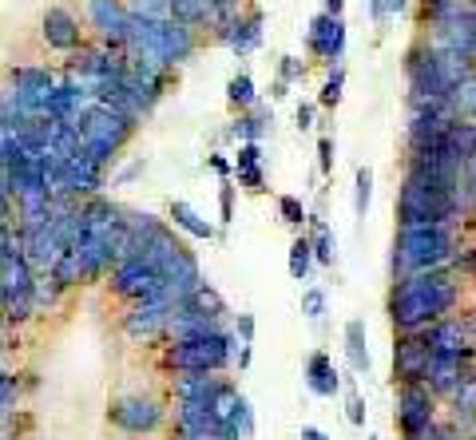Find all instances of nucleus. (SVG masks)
<instances>
[{
    "label": "nucleus",
    "instance_id": "nucleus-1",
    "mask_svg": "<svg viewBox=\"0 0 476 440\" xmlns=\"http://www.w3.org/2000/svg\"><path fill=\"white\" fill-rule=\"evenodd\" d=\"M461 306V278L453 266L401 278L389 293V322L397 334H425L429 326L445 322Z\"/></svg>",
    "mask_w": 476,
    "mask_h": 440
},
{
    "label": "nucleus",
    "instance_id": "nucleus-2",
    "mask_svg": "<svg viewBox=\"0 0 476 440\" xmlns=\"http://www.w3.org/2000/svg\"><path fill=\"white\" fill-rule=\"evenodd\" d=\"M461 187H448L417 171H405L397 190V231L405 226H456L461 223Z\"/></svg>",
    "mask_w": 476,
    "mask_h": 440
},
{
    "label": "nucleus",
    "instance_id": "nucleus-3",
    "mask_svg": "<svg viewBox=\"0 0 476 440\" xmlns=\"http://www.w3.org/2000/svg\"><path fill=\"white\" fill-rule=\"evenodd\" d=\"M461 254V234L456 226H405L393 238V274L413 278V274L445 270Z\"/></svg>",
    "mask_w": 476,
    "mask_h": 440
},
{
    "label": "nucleus",
    "instance_id": "nucleus-4",
    "mask_svg": "<svg viewBox=\"0 0 476 440\" xmlns=\"http://www.w3.org/2000/svg\"><path fill=\"white\" fill-rule=\"evenodd\" d=\"M76 127L84 131V155L88 159H96L99 167H112V163L119 159V151H123V143L132 140L140 123H132L123 112H115V107L104 104V99H96Z\"/></svg>",
    "mask_w": 476,
    "mask_h": 440
},
{
    "label": "nucleus",
    "instance_id": "nucleus-5",
    "mask_svg": "<svg viewBox=\"0 0 476 440\" xmlns=\"http://www.w3.org/2000/svg\"><path fill=\"white\" fill-rule=\"evenodd\" d=\"M405 80H409V107H445L448 104V80L437 60V48L429 40H417L405 52Z\"/></svg>",
    "mask_w": 476,
    "mask_h": 440
},
{
    "label": "nucleus",
    "instance_id": "nucleus-6",
    "mask_svg": "<svg viewBox=\"0 0 476 440\" xmlns=\"http://www.w3.org/2000/svg\"><path fill=\"white\" fill-rule=\"evenodd\" d=\"M234 361V337L226 334H210L199 342H175L163 353V365L175 373H223Z\"/></svg>",
    "mask_w": 476,
    "mask_h": 440
},
{
    "label": "nucleus",
    "instance_id": "nucleus-7",
    "mask_svg": "<svg viewBox=\"0 0 476 440\" xmlns=\"http://www.w3.org/2000/svg\"><path fill=\"white\" fill-rule=\"evenodd\" d=\"M397 428L405 440H429L437 433V393L429 385H397Z\"/></svg>",
    "mask_w": 476,
    "mask_h": 440
},
{
    "label": "nucleus",
    "instance_id": "nucleus-8",
    "mask_svg": "<svg viewBox=\"0 0 476 440\" xmlns=\"http://www.w3.org/2000/svg\"><path fill=\"white\" fill-rule=\"evenodd\" d=\"M36 278L32 262L24 254L0 258V293H4V314L8 322H29L36 314Z\"/></svg>",
    "mask_w": 476,
    "mask_h": 440
},
{
    "label": "nucleus",
    "instance_id": "nucleus-9",
    "mask_svg": "<svg viewBox=\"0 0 476 440\" xmlns=\"http://www.w3.org/2000/svg\"><path fill=\"white\" fill-rule=\"evenodd\" d=\"M112 290L123 301L140 306V301L167 298V278H163V270H159V266H151L148 258H123L112 270Z\"/></svg>",
    "mask_w": 476,
    "mask_h": 440
},
{
    "label": "nucleus",
    "instance_id": "nucleus-10",
    "mask_svg": "<svg viewBox=\"0 0 476 440\" xmlns=\"http://www.w3.org/2000/svg\"><path fill=\"white\" fill-rule=\"evenodd\" d=\"M56 88H60L56 72L44 68V63H16V68L8 72V91L21 99V107L29 115H44V112H48Z\"/></svg>",
    "mask_w": 476,
    "mask_h": 440
},
{
    "label": "nucleus",
    "instance_id": "nucleus-11",
    "mask_svg": "<svg viewBox=\"0 0 476 440\" xmlns=\"http://www.w3.org/2000/svg\"><path fill=\"white\" fill-rule=\"evenodd\" d=\"M84 21L96 32V40L107 44V48H127V40H132L135 16L127 0H84Z\"/></svg>",
    "mask_w": 476,
    "mask_h": 440
},
{
    "label": "nucleus",
    "instance_id": "nucleus-12",
    "mask_svg": "<svg viewBox=\"0 0 476 440\" xmlns=\"http://www.w3.org/2000/svg\"><path fill=\"white\" fill-rule=\"evenodd\" d=\"M107 420L115 428L132 436H143V433H155L163 425V405L155 397H143V393H132V397H115L112 409H107Z\"/></svg>",
    "mask_w": 476,
    "mask_h": 440
},
{
    "label": "nucleus",
    "instance_id": "nucleus-13",
    "mask_svg": "<svg viewBox=\"0 0 476 440\" xmlns=\"http://www.w3.org/2000/svg\"><path fill=\"white\" fill-rule=\"evenodd\" d=\"M262 24H267V13H262V8H254V4L234 8V13L223 21V29L215 32V40L223 44V48H231L234 56H246V52H254L262 44Z\"/></svg>",
    "mask_w": 476,
    "mask_h": 440
},
{
    "label": "nucleus",
    "instance_id": "nucleus-14",
    "mask_svg": "<svg viewBox=\"0 0 476 440\" xmlns=\"http://www.w3.org/2000/svg\"><path fill=\"white\" fill-rule=\"evenodd\" d=\"M175 306L179 301L171 298H155V301H140L123 314V334L132 342H155V337H167V326L175 317Z\"/></svg>",
    "mask_w": 476,
    "mask_h": 440
},
{
    "label": "nucleus",
    "instance_id": "nucleus-15",
    "mask_svg": "<svg viewBox=\"0 0 476 440\" xmlns=\"http://www.w3.org/2000/svg\"><path fill=\"white\" fill-rule=\"evenodd\" d=\"M429 365H433V350L425 345V337L397 334V345H393V381L397 385H425Z\"/></svg>",
    "mask_w": 476,
    "mask_h": 440
},
{
    "label": "nucleus",
    "instance_id": "nucleus-16",
    "mask_svg": "<svg viewBox=\"0 0 476 440\" xmlns=\"http://www.w3.org/2000/svg\"><path fill=\"white\" fill-rule=\"evenodd\" d=\"M40 36H44V44H48L52 52H64V56H76L80 48H88L84 29H80V16L72 13V8H64V4H52L48 13H44Z\"/></svg>",
    "mask_w": 476,
    "mask_h": 440
},
{
    "label": "nucleus",
    "instance_id": "nucleus-17",
    "mask_svg": "<svg viewBox=\"0 0 476 440\" xmlns=\"http://www.w3.org/2000/svg\"><path fill=\"white\" fill-rule=\"evenodd\" d=\"M306 48H310V56H318L322 63H334L337 68V60H342V52H345V21L342 16L318 13L314 21H310Z\"/></svg>",
    "mask_w": 476,
    "mask_h": 440
},
{
    "label": "nucleus",
    "instance_id": "nucleus-18",
    "mask_svg": "<svg viewBox=\"0 0 476 440\" xmlns=\"http://www.w3.org/2000/svg\"><path fill=\"white\" fill-rule=\"evenodd\" d=\"M24 234V258L32 262V270L36 274H52L56 270V262L64 258V238L56 231V223H48V226H40V231H21Z\"/></svg>",
    "mask_w": 476,
    "mask_h": 440
},
{
    "label": "nucleus",
    "instance_id": "nucleus-19",
    "mask_svg": "<svg viewBox=\"0 0 476 440\" xmlns=\"http://www.w3.org/2000/svg\"><path fill=\"white\" fill-rule=\"evenodd\" d=\"M425 345L433 353H453V357H469L472 361V345H469V317H445V322L429 326L425 334Z\"/></svg>",
    "mask_w": 476,
    "mask_h": 440
},
{
    "label": "nucleus",
    "instance_id": "nucleus-20",
    "mask_svg": "<svg viewBox=\"0 0 476 440\" xmlns=\"http://www.w3.org/2000/svg\"><path fill=\"white\" fill-rule=\"evenodd\" d=\"M472 373V361L469 357H453V353H433V365H429V377L425 385L437 393V401H448L456 389H461V381Z\"/></svg>",
    "mask_w": 476,
    "mask_h": 440
},
{
    "label": "nucleus",
    "instance_id": "nucleus-21",
    "mask_svg": "<svg viewBox=\"0 0 476 440\" xmlns=\"http://www.w3.org/2000/svg\"><path fill=\"white\" fill-rule=\"evenodd\" d=\"M210 334H223V322H218V317L199 314V309H191L187 301H179L175 317H171V326H167L171 345H175V342H199V337H210Z\"/></svg>",
    "mask_w": 476,
    "mask_h": 440
},
{
    "label": "nucleus",
    "instance_id": "nucleus-22",
    "mask_svg": "<svg viewBox=\"0 0 476 440\" xmlns=\"http://www.w3.org/2000/svg\"><path fill=\"white\" fill-rule=\"evenodd\" d=\"M223 377L218 373H175L171 393L175 401H195V405H215V397L223 393Z\"/></svg>",
    "mask_w": 476,
    "mask_h": 440
},
{
    "label": "nucleus",
    "instance_id": "nucleus-23",
    "mask_svg": "<svg viewBox=\"0 0 476 440\" xmlns=\"http://www.w3.org/2000/svg\"><path fill=\"white\" fill-rule=\"evenodd\" d=\"M306 389L314 393V397H337V393H342V373H337L329 353L318 350L306 357Z\"/></svg>",
    "mask_w": 476,
    "mask_h": 440
},
{
    "label": "nucleus",
    "instance_id": "nucleus-24",
    "mask_svg": "<svg viewBox=\"0 0 476 440\" xmlns=\"http://www.w3.org/2000/svg\"><path fill=\"white\" fill-rule=\"evenodd\" d=\"M270 123H274V112L270 107H251V112H238V119L231 123V135L238 143H259L262 135L270 131Z\"/></svg>",
    "mask_w": 476,
    "mask_h": 440
},
{
    "label": "nucleus",
    "instance_id": "nucleus-25",
    "mask_svg": "<svg viewBox=\"0 0 476 440\" xmlns=\"http://www.w3.org/2000/svg\"><path fill=\"white\" fill-rule=\"evenodd\" d=\"M345 357H350V369L353 373H370L373 369L370 345H365V322H361V317L345 322Z\"/></svg>",
    "mask_w": 476,
    "mask_h": 440
},
{
    "label": "nucleus",
    "instance_id": "nucleus-26",
    "mask_svg": "<svg viewBox=\"0 0 476 440\" xmlns=\"http://www.w3.org/2000/svg\"><path fill=\"white\" fill-rule=\"evenodd\" d=\"M167 215H171V223H175L179 231H187L191 238H207V242H210V238L218 234L215 226H210L207 218L199 215V210L191 207V203H183V199H175V203H171V210H167Z\"/></svg>",
    "mask_w": 476,
    "mask_h": 440
},
{
    "label": "nucleus",
    "instance_id": "nucleus-27",
    "mask_svg": "<svg viewBox=\"0 0 476 440\" xmlns=\"http://www.w3.org/2000/svg\"><path fill=\"white\" fill-rule=\"evenodd\" d=\"M445 147L461 163H472L476 159V123H469V119H456V123L448 127V135H445Z\"/></svg>",
    "mask_w": 476,
    "mask_h": 440
},
{
    "label": "nucleus",
    "instance_id": "nucleus-28",
    "mask_svg": "<svg viewBox=\"0 0 476 440\" xmlns=\"http://www.w3.org/2000/svg\"><path fill=\"white\" fill-rule=\"evenodd\" d=\"M448 107H453L456 119H469V123H476V72H472V76H464L461 84L448 91Z\"/></svg>",
    "mask_w": 476,
    "mask_h": 440
},
{
    "label": "nucleus",
    "instance_id": "nucleus-29",
    "mask_svg": "<svg viewBox=\"0 0 476 440\" xmlns=\"http://www.w3.org/2000/svg\"><path fill=\"white\" fill-rule=\"evenodd\" d=\"M52 278H56V286H60V290L80 286V282L88 278V266H84V258H80V250H64V258L56 262Z\"/></svg>",
    "mask_w": 476,
    "mask_h": 440
},
{
    "label": "nucleus",
    "instance_id": "nucleus-30",
    "mask_svg": "<svg viewBox=\"0 0 476 440\" xmlns=\"http://www.w3.org/2000/svg\"><path fill=\"white\" fill-rule=\"evenodd\" d=\"M226 104H231L234 112H251V107H259V91H254V80L246 76V72L231 76V84H226Z\"/></svg>",
    "mask_w": 476,
    "mask_h": 440
},
{
    "label": "nucleus",
    "instance_id": "nucleus-31",
    "mask_svg": "<svg viewBox=\"0 0 476 440\" xmlns=\"http://www.w3.org/2000/svg\"><path fill=\"white\" fill-rule=\"evenodd\" d=\"M187 306H191V309H199V314H207V317H218V322L226 317V298H223V293H218L215 286H210V282H203V286L191 293Z\"/></svg>",
    "mask_w": 476,
    "mask_h": 440
},
{
    "label": "nucleus",
    "instance_id": "nucleus-32",
    "mask_svg": "<svg viewBox=\"0 0 476 440\" xmlns=\"http://www.w3.org/2000/svg\"><path fill=\"white\" fill-rule=\"evenodd\" d=\"M314 242H310L306 234H298L294 242H290V278L294 282H306L310 278V266H314Z\"/></svg>",
    "mask_w": 476,
    "mask_h": 440
},
{
    "label": "nucleus",
    "instance_id": "nucleus-33",
    "mask_svg": "<svg viewBox=\"0 0 476 440\" xmlns=\"http://www.w3.org/2000/svg\"><path fill=\"white\" fill-rule=\"evenodd\" d=\"M310 242H314V258L322 266H334V234H329V226L322 223V215L310 218Z\"/></svg>",
    "mask_w": 476,
    "mask_h": 440
},
{
    "label": "nucleus",
    "instance_id": "nucleus-34",
    "mask_svg": "<svg viewBox=\"0 0 476 440\" xmlns=\"http://www.w3.org/2000/svg\"><path fill=\"white\" fill-rule=\"evenodd\" d=\"M127 8H132V16H140V21H151V24L175 21V16H171V0H127Z\"/></svg>",
    "mask_w": 476,
    "mask_h": 440
},
{
    "label": "nucleus",
    "instance_id": "nucleus-35",
    "mask_svg": "<svg viewBox=\"0 0 476 440\" xmlns=\"http://www.w3.org/2000/svg\"><path fill=\"white\" fill-rule=\"evenodd\" d=\"M370 203H373V171L357 167V175H353V210H357V218L370 215Z\"/></svg>",
    "mask_w": 476,
    "mask_h": 440
},
{
    "label": "nucleus",
    "instance_id": "nucleus-36",
    "mask_svg": "<svg viewBox=\"0 0 476 440\" xmlns=\"http://www.w3.org/2000/svg\"><path fill=\"white\" fill-rule=\"evenodd\" d=\"M278 215H282V223L294 226V231H302V226L310 223V215H306V207H302L298 195H282L278 199Z\"/></svg>",
    "mask_w": 476,
    "mask_h": 440
},
{
    "label": "nucleus",
    "instance_id": "nucleus-37",
    "mask_svg": "<svg viewBox=\"0 0 476 440\" xmlns=\"http://www.w3.org/2000/svg\"><path fill=\"white\" fill-rule=\"evenodd\" d=\"M342 88H345V72L342 68H329L326 84H322V91H318V104H322V107H337V104H342Z\"/></svg>",
    "mask_w": 476,
    "mask_h": 440
},
{
    "label": "nucleus",
    "instance_id": "nucleus-38",
    "mask_svg": "<svg viewBox=\"0 0 476 440\" xmlns=\"http://www.w3.org/2000/svg\"><path fill=\"white\" fill-rule=\"evenodd\" d=\"M16 397H21V385H16V373H4V377H0V417H4V420H13Z\"/></svg>",
    "mask_w": 476,
    "mask_h": 440
},
{
    "label": "nucleus",
    "instance_id": "nucleus-39",
    "mask_svg": "<svg viewBox=\"0 0 476 440\" xmlns=\"http://www.w3.org/2000/svg\"><path fill=\"white\" fill-rule=\"evenodd\" d=\"M302 314H306L314 326H322V317H326V290H306V293H302Z\"/></svg>",
    "mask_w": 476,
    "mask_h": 440
},
{
    "label": "nucleus",
    "instance_id": "nucleus-40",
    "mask_svg": "<svg viewBox=\"0 0 476 440\" xmlns=\"http://www.w3.org/2000/svg\"><path fill=\"white\" fill-rule=\"evenodd\" d=\"M56 298H60L56 278H52V274H40V278H36V309L56 306Z\"/></svg>",
    "mask_w": 476,
    "mask_h": 440
},
{
    "label": "nucleus",
    "instance_id": "nucleus-41",
    "mask_svg": "<svg viewBox=\"0 0 476 440\" xmlns=\"http://www.w3.org/2000/svg\"><path fill=\"white\" fill-rule=\"evenodd\" d=\"M345 417H350V425H357V428L365 425V401L353 381H345Z\"/></svg>",
    "mask_w": 476,
    "mask_h": 440
},
{
    "label": "nucleus",
    "instance_id": "nucleus-42",
    "mask_svg": "<svg viewBox=\"0 0 476 440\" xmlns=\"http://www.w3.org/2000/svg\"><path fill=\"white\" fill-rule=\"evenodd\" d=\"M234 179H238V187L251 190V195L267 190V175H262V167H234Z\"/></svg>",
    "mask_w": 476,
    "mask_h": 440
},
{
    "label": "nucleus",
    "instance_id": "nucleus-43",
    "mask_svg": "<svg viewBox=\"0 0 476 440\" xmlns=\"http://www.w3.org/2000/svg\"><path fill=\"white\" fill-rule=\"evenodd\" d=\"M278 80L282 84H302L306 80V63L298 56H278Z\"/></svg>",
    "mask_w": 476,
    "mask_h": 440
},
{
    "label": "nucleus",
    "instance_id": "nucleus-44",
    "mask_svg": "<svg viewBox=\"0 0 476 440\" xmlns=\"http://www.w3.org/2000/svg\"><path fill=\"white\" fill-rule=\"evenodd\" d=\"M218 215H223V226L234 223V182L231 179L218 182Z\"/></svg>",
    "mask_w": 476,
    "mask_h": 440
},
{
    "label": "nucleus",
    "instance_id": "nucleus-45",
    "mask_svg": "<svg viewBox=\"0 0 476 440\" xmlns=\"http://www.w3.org/2000/svg\"><path fill=\"white\" fill-rule=\"evenodd\" d=\"M409 4H413V0H373L370 13H373V21H393V16H401Z\"/></svg>",
    "mask_w": 476,
    "mask_h": 440
},
{
    "label": "nucleus",
    "instance_id": "nucleus-46",
    "mask_svg": "<svg viewBox=\"0 0 476 440\" xmlns=\"http://www.w3.org/2000/svg\"><path fill=\"white\" fill-rule=\"evenodd\" d=\"M461 199L469 210H476V159L461 167Z\"/></svg>",
    "mask_w": 476,
    "mask_h": 440
},
{
    "label": "nucleus",
    "instance_id": "nucleus-47",
    "mask_svg": "<svg viewBox=\"0 0 476 440\" xmlns=\"http://www.w3.org/2000/svg\"><path fill=\"white\" fill-rule=\"evenodd\" d=\"M234 433L242 436V440H246V436H254V412H251V401H246V397L238 401V412H234Z\"/></svg>",
    "mask_w": 476,
    "mask_h": 440
},
{
    "label": "nucleus",
    "instance_id": "nucleus-48",
    "mask_svg": "<svg viewBox=\"0 0 476 440\" xmlns=\"http://www.w3.org/2000/svg\"><path fill=\"white\" fill-rule=\"evenodd\" d=\"M234 167H262V147L259 143H238Z\"/></svg>",
    "mask_w": 476,
    "mask_h": 440
},
{
    "label": "nucleus",
    "instance_id": "nucleus-49",
    "mask_svg": "<svg viewBox=\"0 0 476 440\" xmlns=\"http://www.w3.org/2000/svg\"><path fill=\"white\" fill-rule=\"evenodd\" d=\"M234 334H238V350L251 345L254 342V314H238L234 317Z\"/></svg>",
    "mask_w": 476,
    "mask_h": 440
},
{
    "label": "nucleus",
    "instance_id": "nucleus-50",
    "mask_svg": "<svg viewBox=\"0 0 476 440\" xmlns=\"http://www.w3.org/2000/svg\"><path fill=\"white\" fill-rule=\"evenodd\" d=\"M318 171H322V175L334 171V140H329V135L318 140Z\"/></svg>",
    "mask_w": 476,
    "mask_h": 440
},
{
    "label": "nucleus",
    "instance_id": "nucleus-51",
    "mask_svg": "<svg viewBox=\"0 0 476 440\" xmlns=\"http://www.w3.org/2000/svg\"><path fill=\"white\" fill-rule=\"evenodd\" d=\"M294 119H298V131H310L314 127V104H298Z\"/></svg>",
    "mask_w": 476,
    "mask_h": 440
},
{
    "label": "nucleus",
    "instance_id": "nucleus-52",
    "mask_svg": "<svg viewBox=\"0 0 476 440\" xmlns=\"http://www.w3.org/2000/svg\"><path fill=\"white\" fill-rule=\"evenodd\" d=\"M429 440H464L461 433H456V428L453 425H448V420H441V425H437V433L433 436H429Z\"/></svg>",
    "mask_w": 476,
    "mask_h": 440
},
{
    "label": "nucleus",
    "instance_id": "nucleus-53",
    "mask_svg": "<svg viewBox=\"0 0 476 440\" xmlns=\"http://www.w3.org/2000/svg\"><path fill=\"white\" fill-rule=\"evenodd\" d=\"M210 167H215L223 179H226V175H234V163H231V159H223V155H210Z\"/></svg>",
    "mask_w": 476,
    "mask_h": 440
},
{
    "label": "nucleus",
    "instance_id": "nucleus-54",
    "mask_svg": "<svg viewBox=\"0 0 476 440\" xmlns=\"http://www.w3.org/2000/svg\"><path fill=\"white\" fill-rule=\"evenodd\" d=\"M135 175H143V163H132V167H123V171H119V175H115L112 182H115V187H119V182H132Z\"/></svg>",
    "mask_w": 476,
    "mask_h": 440
},
{
    "label": "nucleus",
    "instance_id": "nucleus-55",
    "mask_svg": "<svg viewBox=\"0 0 476 440\" xmlns=\"http://www.w3.org/2000/svg\"><path fill=\"white\" fill-rule=\"evenodd\" d=\"M322 13L326 16H342L345 13V0H322Z\"/></svg>",
    "mask_w": 476,
    "mask_h": 440
},
{
    "label": "nucleus",
    "instance_id": "nucleus-56",
    "mask_svg": "<svg viewBox=\"0 0 476 440\" xmlns=\"http://www.w3.org/2000/svg\"><path fill=\"white\" fill-rule=\"evenodd\" d=\"M298 440H329L326 433H322V428H314V425H306V428H302V436Z\"/></svg>",
    "mask_w": 476,
    "mask_h": 440
},
{
    "label": "nucleus",
    "instance_id": "nucleus-57",
    "mask_svg": "<svg viewBox=\"0 0 476 440\" xmlns=\"http://www.w3.org/2000/svg\"><path fill=\"white\" fill-rule=\"evenodd\" d=\"M469 317V345H472V357H476V314H464Z\"/></svg>",
    "mask_w": 476,
    "mask_h": 440
},
{
    "label": "nucleus",
    "instance_id": "nucleus-58",
    "mask_svg": "<svg viewBox=\"0 0 476 440\" xmlns=\"http://www.w3.org/2000/svg\"><path fill=\"white\" fill-rule=\"evenodd\" d=\"M210 4H218V8H226V13H234V8H242V0H210Z\"/></svg>",
    "mask_w": 476,
    "mask_h": 440
},
{
    "label": "nucleus",
    "instance_id": "nucleus-59",
    "mask_svg": "<svg viewBox=\"0 0 476 440\" xmlns=\"http://www.w3.org/2000/svg\"><path fill=\"white\" fill-rule=\"evenodd\" d=\"M290 91V84H282V80H274V99H282Z\"/></svg>",
    "mask_w": 476,
    "mask_h": 440
},
{
    "label": "nucleus",
    "instance_id": "nucleus-60",
    "mask_svg": "<svg viewBox=\"0 0 476 440\" xmlns=\"http://www.w3.org/2000/svg\"><path fill=\"white\" fill-rule=\"evenodd\" d=\"M365 440H378V436H365Z\"/></svg>",
    "mask_w": 476,
    "mask_h": 440
},
{
    "label": "nucleus",
    "instance_id": "nucleus-61",
    "mask_svg": "<svg viewBox=\"0 0 476 440\" xmlns=\"http://www.w3.org/2000/svg\"><path fill=\"white\" fill-rule=\"evenodd\" d=\"M469 4H476V0H469Z\"/></svg>",
    "mask_w": 476,
    "mask_h": 440
}]
</instances>
